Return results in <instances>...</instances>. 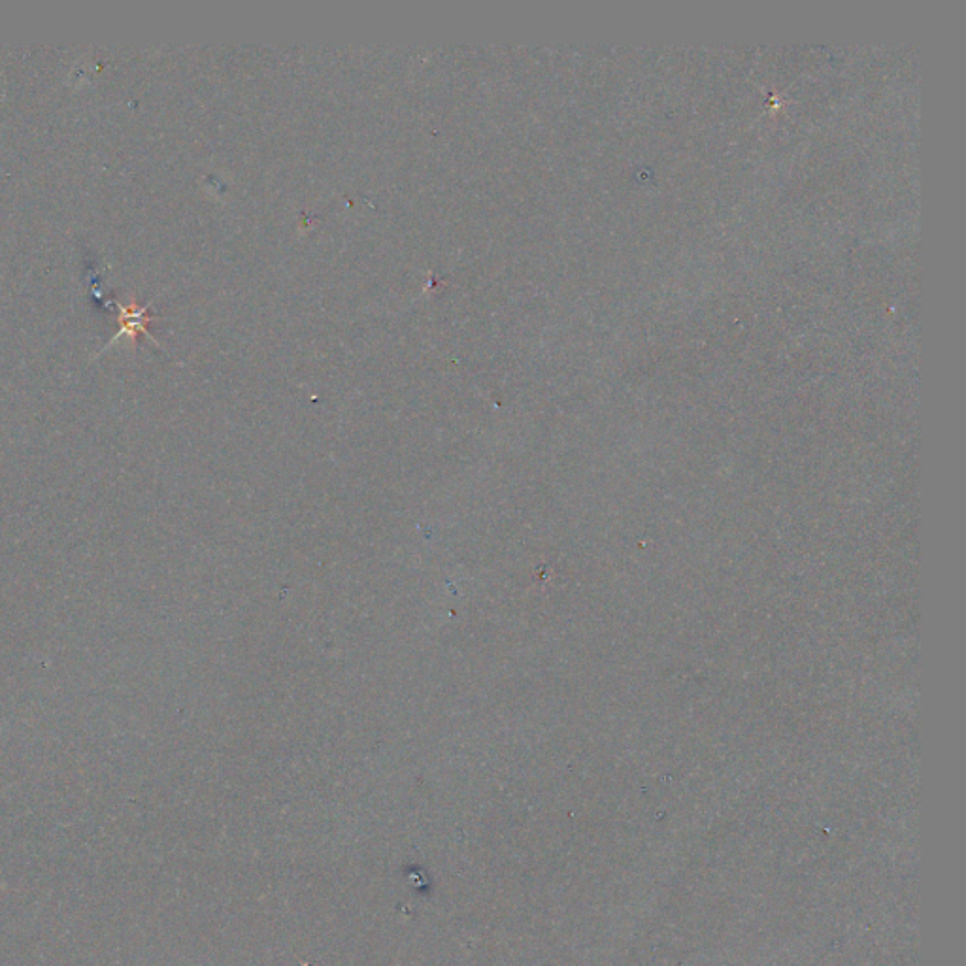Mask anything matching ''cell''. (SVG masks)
Masks as SVG:
<instances>
[{
    "instance_id": "6da1fadb",
    "label": "cell",
    "mask_w": 966,
    "mask_h": 966,
    "mask_svg": "<svg viewBox=\"0 0 966 966\" xmlns=\"http://www.w3.org/2000/svg\"><path fill=\"white\" fill-rule=\"evenodd\" d=\"M117 310H119V317H117V323H119V331H117L116 336L100 350V353H104L106 350H110L116 342H119L121 338H129V342H136L138 334H146L148 338H151L157 346L159 342L151 336L150 323L155 321V317H151L148 314L151 304H146V306H138L136 300H133L129 306L121 304V302H116Z\"/></svg>"
}]
</instances>
